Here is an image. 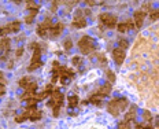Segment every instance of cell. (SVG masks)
<instances>
[{
  "mask_svg": "<svg viewBox=\"0 0 159 129\" xmlns=\"http://www.w3.org/2000/svg\"><path fill=\"white\" fill-rule=\"evenodd\" d=\"M64 49H72V47H73V43H72V40L70 39H66L64 40Z\"/></svg>",
  "mask_w": 159,
  "mask_h": 129,
  "instance_id": "4316f807",
  "label": "cell"
},
{
  "mask_svg": "<svg viewBox=\"0 0 159 129\" xmlns=\"http://www.w3.org/2000/svg\"><path fill=\"white\" fill-rule=\"evenodd\" d=\"M111 92V84L110 82H107V84H104L102 88L97 91V95H99L100 97H104V96H107L108 93Z\"/></svg>",
  "mask_w": 159,
  "mask_h": 129,
  "instance_id": "4fadbf2b",
  "label": "cell"
},
{
  "mask_svg": "<svg viewBox=\"0 0 159 129\" xmlns=\"http://www.w3.org/2000/svg\"><path fill=\"white\" fill-rule=\"evenodd\" d=\"M7 28H8V30H10V33H16V32H19V29H21V22H19V21H14V22H11V24H8V25H7Z\"/></svg>",
  "mask_w": 159,
  "mask_h": 129,
  "instance_id": "9a60e30c",
  "label": "cell"
},
{
  "mask_svg": "<svg viewBox=\"0 0 159 129\" xmlns=\"http://www.w3.org/2000/svg\"><path fill=\"white\" fill-rule=\"evenodd\" d=\"M137 129H152V128H151V126H144V128H143L141 125H139V126H137Z\"/></svg>",
  "mask_w": 159,
  "mask_h": 129,
  "instance_id": "e575fe53",
  "label": "cell"
},
{
  "mask_svg": "<svg viewBox=\"0 0 159 129\" xmlns=\"http://www.w3.org/2000/svg\"><path fill=\"white\" fill-rule=\"evenodd\" d=\"M117 29H118L119 33H125L127 32V29H135V24L132 21H126L123 24H118L117 25Z\"/></svg>",
  "mask_w": 159,
  "mask_h": 129,
  "instance_id": "8fae6325",
  "label": "cell"
},
{
  "mask_svg": "<svg viewBox=\"0 0 159 129\" xmlns=\"http://www.w3.org/2000/svg\"><path fill=\"white\" fill-rule=\"evenodd\" d=\"M7 33H10V30H8V28H7V25L0 28V36H6Z\"/></svg>",
  "mask_w": 159,
  "mask_h": 129,
  "instance_id": "83f0119b",
  "label": "cell"
},
{
  "mask_svg": "<svg viewBox=\"0 0 159 129\" xmlns=\"http://www.w3.org/2000/svg\"><path fill=\"white\" fill-rule=\"evenodd\" d=\"M37 12H39V10H32V11H30V14H29V15L25 18V22H26V24H32L33 19H34V16L37 15Z\"/></svg>",
  "mask_w": 159,
  "mask_h": 129,
  "instance_id": "ac0fdd59",
  "label": "cell"
},
{
  "mask_svg": "<svg viewBox=\"0 0 159 129\" xmlns=\"http://www.w3.org/2000/svg\"><path fill=\"white\" fill-rule=\"evenodd\" d=\"M125 57H126V54H125V49L123 48L112 49V58H114L117 64H122L123 61H125Z\"/></svg>",
  "mask_w": 159,
  "mask_h": 129,
  "instance_id": "9c48e42d",
  "label": "cell"
},
{
  "mask_svg": "<svg viewBox=\"0 0 159 129\" xmlns=\"http://www.w3.org/2000/svg\"><path fill=\"white\" fill-rule=\"evenodd\" d=\"M88 6H95V0H84Z\"/></svg>",
  "mask_w": 159,
  "mask_h": 129,
  "instance_id": "4dcf8cb0",
  "label": "cell"
},
{
  "mask_svg": "<svg viewBox=\"0 0 159 129\" xmlns=\"http://www.w3.org/2000/svg\"><path fill=\"white\" fill-rule=\"evenodd\" d=\"M22 115L25 117V120L39 121V120H41V117H43V113H41L40 110H37L36 106H28V107L25 109V111H24Z\"/></svg>",
  "mask_w": 159,
  "mask_h": 129,
  "instance_id": "3957f363",
  "label": "cell"
},
{
  "mask_svg": "<svg viewBox=\"0 0 159 129\" xmlns=\"http://www.w3.org/2000/svg\"><path fill=\"white\" fill-rule=\"evenodd\" d=\"M144 19H145V11H143V10L135 11V26L136 28H141Z\"/></svg>",
  "mask_w": 159,
  "mask_h": 129,
  "instance_id": "30bf717a",
  "label": "cell"
},
{
  "mask_svg": "<svg viewBox=\"0 0 159 129\" xmlns=\"http://www.w3.org/2000/svg\"><path fill=\"white\" fill-rule=\"evenodd\" d=\"M119 45H121V48H123V49H125V48H127V41H119Z\"/></svg>",
  "mask_w": 159,
  "mask_h": 129,
  "instance_id": "f546056e",
  "label": "cell"
},
{
  "mask_svg": "<svg viewBox=\"0 0 159 129\" xmlns=\"http://www.w3.org/2000/svg\"><path fill=\"white\" fill-rule=\"evenodd\" d=\"M22 52H24V48H18V49H16V57H21Z\"/></svg>",
  "mask_w": 159,
  "mask_h": 129,
  "instance_id": "1f68e13d",
  "label": "cell"
},
{
  "mask_svg": "<svg viewBox=\"0 0 159 129\" xmlns=\"http://www.w3.org/2000/svg\"><path fill=\"white\" fill-rule=\"evenodd\" d=\"M156 129H159V128H156Z\"/></svg>",
  "mask_w": 159,
  "mask_h": 129,
  "instance_id": "8d00e7d4",
  "label": "cell"
},
{
  "mask_svg": "<svg viewBox=\"0 0 159 129\" xmlns=\"http://www.w3.org/2000/svg\"><path fill=\"white\" fill-rule=\"evenodd\" d=\"M127 106H129V100H127L126 97H115V99L108 102L107 111L111 114L112 117H118L119 113L123 111Z\"/></svg>",
  "mask_w": 159,
  "mask_h": 129,
  "instance_id": "6da1fadb",
  "label": "cell"
},
{
  "mask_svg": "<svg viewBox=\"0 0 159 129\" xmlns=\"http://www.w3.org/2000/svg\"><path fill=\"white\" fill-rule=\"evenodd\" d=\"M72 63L74 64V66H80V64L82 63V58H80V57H74L72 59Z\"/></svg>",
  "mask_w": 159,
  "mask_h": 129,
  "instance_id": "484cf974",
  "label": "cell"
},
{
  "mask_svg": "<svg viewBox=\"0 0 159 129\" xmlns=\"http://www.w3.org/2000/svg\"><path fill=\"white\" fill-rule=\"evenodd\" d=\"M12 1H14V3H16V4H21V3H22V0H12Z\"/></svg>",
  "mask_w": 159,
  "mask_h": 129,
  "instance_id": "d590c367",
  "label": "cell"
},
{
  "mask_svg": "<svg viewBox=\"0 0 159 129\" xmlns=\"http://www.w3.org/2000/svg\"><path fill=\"white\" fill-rule=\"evenodd\" d=\"M26 8L32 11V10H39V8H40V6H39V4H36V3H34L33 0H26Z\"/></svg>",
  "mask_w": 159,
  "mask_h": 129,
  "instance_id": "ffe728a7",
  "label": "cell"
},
{
  "mask_svg": "<svg viewBox=\"0 0 159 129\" xmlns=\"http://www.w3.org/2000/svg\"><path fill=\"white\" fill-rule=\"evenodd\" d=\"M62 103H63V95H62V92L58 91V89H54V92L51 93V100L48 102V106L52 107V109L56 107V106L62 107Z\"/></svg>",
  "mask_w": 159,
  "mask_h": 129,
  "instance_id": "8992f818",
  "label": "cell"
},
{
  "mask_svg": "<svg viewBox=\"0 0 159 129\" xmlns=\"http://www.w3.org/2000/svg\"><path fill=\"white\" fill-rule=\"evenodd\" d=\"M73 26H74V28H78V29L87 26V21H85V18L82 16V11H81V10L74 14V18H73Z\"/></svg>",
  "mask_w": 159,
  "mask_h": 129,
  "instance_id": "ba28073f",
  "label": "cell"
},
{
  "mask_svg": "<svg viewBox=\"0 0 159 129\" xmlns=\"http://www.w3.org/2000/svg\"><path fill=\"white\" fill-rule=\"evenodd\" d=\"M4 82V74L3 72H0V84H3Z\"/></svg>",
  "mask_w": 159,
  "mask_h": 129,
  "instance_id": "836d02e7",
  "label": "cell"
},
{
  "mask_svg": "<svg viewBox=\"0 0 159 129\" xmlns=\"http://www.w3.org/2000/svg\"><path fill=\"white\" fill-rule=\"evenodd\" d=\"M106 76H107V78H108V82L111 84V82H114L115 81V73L112 72V70H106Z\"/></svg>",
  "mask_w": 159,
  "mask_h": 129,
  "instance_id": "7402d4cb",
  "label": "cell"
},
{
  "mask_svg": "<svg viewBox=\"0 0 159 129\" xmlns=\"http://www.w3.org/2000/svg\"><path fill=\"white\" fill-rule=\"evenodd\" d=\"M102 99H103V97H100L99 95L96 93V95H92V96L89 97V102L93 103V105H96V106H100L102 105Z\"/></svg>",
  "mask_w": 159,
  "mask_h": 129,
  "instance_id": "2e32d148",
  "label": "cell"
},
{
  "mask_svg": "<svg viewBox=\"0 0 159 129\" xmlns=\"http://www.w3.org/2000/svg\"><path fill=\"white\" fill-rule=\"evenodd\" d=\"M29 82H30V78H29V77H24V78H21L19 80V87L25 89V87H26Z\"/></svg>",
  "mask_w": 159,
  "mask_h": 129,
  "instance_id": "cb8c5ba5",
  "label": "cell"
},
{
  "mask_svg": "<svg viewBox=\"0 0 159 129\" xmlns=\"http://www.w3.org/2000/svg\"><path fill=\"white\" fill-rule=\"evenodd\" d=\"M25 91H29V92H36V91H37V84L30 81V82L25 87Z\"/></svg>",
  "mask_w": 159,
  "mask_h": 129,
  "instance_id": "603a6c76",
  "label": "cell"
},
{
  "mask_svg": "<svg viewBox=\"0 0 159 129\" xmlns=\"http://www.w3.org/2000/svg\"><path fill=\"white\" fill-rule=\"evenodd\" d=\"M10 45H11V40L7 39V37H4V39L0 40V49H1L3 52L7 54L8 51H10Z\"/></svg>",
  "mask_w": 159,
  "mask_h": 129,
  "instance_id": "5bb4252c",
  "label": "cell"
},
{
  "mask_svg": "<svg viewBox=\"0 0 159 129\" xmlns=\"http://www.w3.org/2000/svg\"><path fill=\"white\" fill-rule=\"evenodd\" d=\"M143 117H144V120H145V121H152V117H151V113H150V111H144L143 113Z\"/></svg>",
  "mask_w": 159,
  "mask_h": 129,
  "instance_id": "f1b7e54d",
  "label": "cell"
},
{
  "mask_svg": "<svg viewBox=\"0 0 159 129\" xmlns=\"http://www.w3.org/2000/svg\"><path fill=\"white\" fill-rule=\"evenodd\" d=\"M78 47H80V51L84 54V55H88L91 54L93 49H95V43H93V39L89 36H84L80 39L78 41Z\"/></svg>",
  "mask_w": 159,
  "mask_h": 129,
  "instance_id": "7a4b0ae2",
  "label": "cell"
},
{
  "mask_svg": "<svg viewBox=\"0 0 159 129\" xmlns=\"http://www.w3.org/2000/svg\"><path fill=\"white\" fill-rule=\"evenodd\" d=\"M135 117H136V107H132L130 111H129V113L125 115V121L130 122L132 120H135Z\"/></svg>",
  "mask_w": 159,
  "mask_h": 129,
  "instance_id": "e0dca14e",
  "label": "cell"
},
{
  "mask_svg": "<svg viewBox=\"0 0 159 129\" xmlns=\"http://www.w3.org/2000/svg\"><path fill=\"white\" fill-rule=\"evenodd\" d=\"M51 28H52V22L49 18H47L43 24H40L39 26H37V34H39L40 37H45L48 33H49V29Z\"/></svg>",
  "mask_w": 159,
  "mask_h": 129,
  "instance_id": "52a82bcc",
  "label": "cell"
},
{
  "mask_svg": "<svg viewBox=\"0 0 159 129\" xmlns=\"http://www.w3.org/2000/svg\"><path fill=\"white\" fill-rule=\"evenodd\" d=\"M150 19L151 21H158L159 19V10H155L150 14Z\"/></svg>",
  "mask_w": 159,
  "mask_h": 129,
  "instance_id": "d4e9b609",
  "label": "cell"
},
{
  "mask_svg": "<svg viewBox=\"0 0 159 129\" xmlns=\"http://www.w3.org/2000/svg\"><path fill=\"white\" fill-rule=\"evenodd\" d=\"M34 95H36V92H29V91H25V93L21 96V99H22V100H30V99L34 97Z\"/></svg>",
  "mask_w": 159,
  "mask_h": 129,
  "instance_id": "44dd1931",
  "label": "cell"
},
{
  "mask_svg": "<svg viewBox=\"0 0 159 129\" xmlns=\"http://www.w3.org/2000/svg\"><path fill=\"white\" fill-rule=\"evenodd\" d=\"M62 30H63V24L59 22V24H56L55 26H52V28L49 29V33H48V34L51 37H58L60 33H62Z\"/></svg>",
  "mask_w": 159,
  "mask_h": 129,
  "instance_id": "7c38bea8",
  "label": "cell"
},
{
  "mask_svg": "<svg viewBox=\"0 0 159 129\" xmlns=\"http://www.w3.org/2000/svg\"><path fill=\"white\" fill-rule=\"evenodd\" d=\"M4 92H6V88H4L3 85H0V96H1V95H4Z\"/></svg>",
  "mask_w": 159,
  "mask_h": 129,
  "instance_id": "d6a6232c",
  "label": "cell"
},
{
  "mask_svg": "<svg viewBox=\"0 0 159 129\" xmlns=\"http://www.w3.org/2000/svg\"><path fill=\"white\" fill-rule=\"evenodd\" d=\"M99 21L100 24L104 25L106 28H114L117 25V16L115 15H111V14H107V12H104V14H100L99 15Z\"/></svg>",
  "mask_w": 159,
  "mask_h": 129,
  "instance_id": "5b68a950",
  "label": "cell"
},
{
  "mask_svg": "<svg viewBox=\"0 0 159 129\" xmlns=\"http://www.w3.org/2000/svg\"><path fill=\"white\" fill-rule=\"evenodd\" d=\"M77 105H78V97H77L76 95H73V96L69 97V107H70V109H74Z\"/></svg>",
  "mask_w": 159,
  "mask_h": 129,
  "instance_id": "d6986e66",
  "label": "cell"
},
{
  "mask_svg": "<svg viewBox=\"0 0 159 129\" xmlns=\"http://www.w3.org/2000/svg\"><path fill=\"white\" fill-rule=\"evenodd\" d=\"M41 64H43V62H41V51H40V47H39V48L33 49L32 61H30V66L28 67V70L29 72H33V70L39 69Z\"/></svg>",
  "mask_w": 159,
  "mask_h": 129,
  "instance_id": "277c9868",
  "label": "cell"
}]
</instances>
